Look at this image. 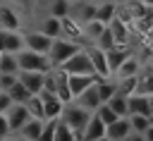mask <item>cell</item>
I'll use <instances>...</instances> for the list:
<instances>
[{
	"instance_id": "obj_1",
	"label": "cell",
	"mask_w": 153,
	"mask_h": 141,
	"mask_svg": "<svg viewBox=\"0 0 153 141\" xmlns=\"http://www.w3.org/2000/svg\"><path fill=\"white\" fill-rule=\"evenodd\" d=\"M88 117H91V112H88L86 108L76 105L74 100L65 103V108H62V112H60V119H62V122H65V124L76 134V139H81V131H84V127H86Z\"/></svg>"
},
{
	"instance_id": "obj_2",
	"label": "cell",
	"mask_w": 153,
	"mask_h": 141,
	"mask_svg": "<svg viewBox=\"0 0 153 141\" xmlns=\"http://www.w3.org/2000/svg\"><path fill=\"white\" fill-rule=\"evenodd\" d=\"M17 55V65H19V69H29V72H41V74H45V72H50L55 65L50 62V57L48 55H43V53H33V50H29V48H22L19 53H14Z\"/></svg>"
},
{
	"instance_id": "obj_3",
	"label": "cell",
	"mask_w": 153,
	"mask_h": 141,
	"mask_svg": "<svg viewBox=\"0 0 153 141\" xmlns=\"http://www.w3.org/2000/svg\"><path fill=\"white\" fill-rule=\"evenodd\" d=\"M76 50H81V45H79L76 41H69V38L57 36V38H53V45H50V50H48V57H50V62L57 67V65H62L67 57H72Z\"/></svg>"
},
{
	"instance_id": "obj_4",
	"label": "cell",
	"mask_w": 153,
	"mask_h": 141,
	"mask_svg": "<svg viewBox=\"0 0 153 141\" xmlns=\"http://www.w3.org/2000/svg\"><path fill=\"white\" fill-rule=\"evenodd\" d=\"M65 74H93V67H91V60L86 55V50H76L72 57H67L62 65H57Z\"/></svg>"
},
{
	"instance_id": "obj_5",
	"label": "cell",
	"mask_w": 153,
	"mask_h": 141,
	"mask_svg": "<svg viewBox=\"0 0 153 141\" xmlns=\"http://www.w3.org/2000/svg\"><path fill=\"white\" fill-rule=\"evenodd\" d=\"M86 55H88L91 67H93V74L98 79H110L112 76V72L108 67V60H105V50H100L98 45H91V48H86Z\"/></svg>"
},
{
	"instance_id": "obj_6",
	"label": "cell",
	"mask_w": 153,
	"mask_h": 141,
	"mask_svg": "<svg viewBox=\"0 0 153 141\" xmlns=\"http://www.w3.org/2000/svg\"><path fill=\"white\" fill-rule=\"evenodd\" d=\"M127 108H129V115H143V117L153 115L151 96H143V93H129L127 96Z\"/></svg>"
},
{
	"instance_id": "obj_7",
	"label": "cell",
	"mask_w": 153,
	"mask_h": 141,
	"mask_svg": "<svg viewBox=\"0 0 153 141\" xmlns=\"http://www.w3.org/2000/svg\"><path fill=\"white\" fill-rule=\"evenodd\" d=\"M38 98L43 103V119H60V112H62L65 103L55 93H50V91H41Z\"/></svg>"
},
{
	"instance_id": "obj_8",
	"label": "cell",
	"mask_w": 153,
	"mask_h": 141,
	"mask_svg": "<svg viewBox=\"0 0 153 141\" xmlns=\"http://www.w3.org/2000/svg\"><path fill=\"white\" fill-rule=\"evenodd\" d=\"M50 45H53V38L45 36L43 31H29V33H24V48H29V50H33V53L48 55Z\"/></svg>"
},
{
	"instance_id": "obj_9",
	"label": "cell",
	"mask_w": 153,
	"mask_h": 141,
	"mask_svg": "<svg viewBox=\"0 0 153 141\" xmlns=\"http://www.w3.org/2000/svg\"><path fill=\"white\" fill-rule=\"evenodd\" d=\"M5 117H7V124H10V129L17 134V129L31 117L29 115V110H26V105L24 103H12L7 110H5Z\"/></svg>"
},
{
	"instance_id": "obj_10",
	"label": "cell",
	"mask_w": 153,
	"mask_h": 141,
	"mask_svg": "<svg viewBox=\"0 0 153 141\" xmlns=\"http://www.w3.org/2000/svg\"><path fill=\"white\" fill-rule=\"evenodd\" d=\"M96 81H98L96 74H67V88H69V93H72V100H74L84 88H88V86L96 84Z\"/></svg>"
},
{
	"instance_id": "obj_11",
	"label": "cell",
	"mask_w": 153,
	"mask_h": 141,
	"mask_svg": "<svg viewBox=\"0 0 153 141\" xmlns=\"http://www.w3.org/2000/svg\"><path fill=\"white\" fill-rule=\"evenodd\" d=\"M129 131H131V127H129V119L127 117H117L115 122L105 124V136L110 141H124Z\"/></svg>"
},
{
	"instance_id": "obj_12",
	"label": "cell",
	"mask_w": 153,
	"mask_h": 141,
	"mask_svg": "<svg viewBox=\"0 0 153 141\" xmlns=\"http://www.w3.org/2000/svg\"><path fill=\"white\" fill-rule=\"evenodd\" d=\"M60 26H62V36H65V38L76 41V43L84 41V26H81V22L72 19V14L62 17V19H60Z\"/></svg>"
},
{
	"instance_id": "obj_13",
	"label": "cell",
	"mask_w": 153,
	"mask_h": 141,
	"mask_svg": "<svg viewBox=\"0 0 153 141\" xmlns=\"http://www.w3.org/2000/svg\"><path fill=\"white\" fill-rule=\"evenodd\" d=\"M100 136H105V124L98 119L96 112H91V117H88V122H86L79 141H96V139H100Z\"/></svg>"
},
{
	"instance_id": "obj_14",
	"label": "cell",
	"mask_w": 153,
	"mask_h": 141,
	"mask_svg": "<svg viewBox=\"0 0 153 141\" xmlns=\"http://www.w3.org/2000/svg\"><path fill=\"white\" fill-rule=\"evenodd\" d=\"M74 103L76 105H81V108H86L88 112H93L98 105H100V98H98V91H96V84H91L88 88H84L76 98H74Z\"/></svg>"
},
{
	"instance_id": "obj_15",
	"label": "cell",
	"mask_w": 153,
	"mask_h": 141,
	"mask_svg": "<svg viewBox=\"0 0 153 141\" xmlns=\"http://www.w3.org/2000/svg\"><path fill=\"white\" fill-rule=\"evenodd\" d=\"M41 131H43V119H41V117H29V119L17 129V134H19L22 139H29V141H36V139L41 136Z\"/></svg>"
},
{
	"instance_id": "obj_16",
	"label": "cell",
	"mask_w": 153,
	"mask_h": 141,
	"mask_svg": "<svg viewBox=\"0 0 153 141\" xmlns=\"http://www.w3.org/2000/svg\"><path fill=\"white\" fill-rule=\"evenodd\" d=\"M127 55H131V53H129V48H127V43H115L112 48H108V50H105V60H108L110 72H115V69H117V65H120Z\"/></svg>"
},
{
	"instance_id": "obj_17",
	"label": "cell",
	"mask_w": 153,
	"mask_h": 141,
	"mask_svg": "<svg viewBox=\"0 0 153 141\" xmlns=\"http://www.w3.org/2000/svg\"><path fill=\"white\" fill-rule=\"evenodd\" d=\"M19 24H22L19 14H17L10 5H0V29L14 31V29H19Z\"/></svg>"
},
{
	"instance_id": "obj_18",
	"label": "cell",
	"mask_w": 153,
	"mask_h": 141,
	"mask_svg": "<svg viewBox=\"0 0 153 141\" xmlns=\"http://www.w3.org/2000/svg\"><path fill=\"white\" fill-rule=\"evenodd\" d=\"M108 29H110V33H112V38H115V43H129V26L122 22V19H117V17H112L110 22H108Z\"/></svg>"
},
{
	"instance_id": "obj_19",
	"label": "cell",
	"mask_w": 153,
	"mask_h": 141,
	"mask_svg": "<svg viewBox=\"0 0 153 141\" xmlns=\"http://www.w3.org/2000/svg\"><path fill=\"white\" fill-rule=\"evenodd\" d=\"M141 69V62L134 57V55H127L120 65H117V69L112 72V74H117V79H122V76H131V74H136Z\"/></svg>"
},
{
	"instance_id": "obj_20",
	"label": "cell",
	"mask_w": 153,
	"mask_h": 141,
	"mask_svg": "<svg viewBox=\"0 0 153 141\" xmlns=\"http://www.w3.org/2000/svg\"><path fill=\"white\" fill-rule=\"evenodd\" d=\"M24 48V33L19 29L5 31V53H19Z\"/></svg>"
},
{
	"instance_id": "obj_21",
	"label": "cell",
	"mask_w": 153,
	"mask_h": 141,
	"mask_svg": "<svg viewBox=\"0 0 153 141\" xmlns=\"http://www.w3.org/2000/svg\"><path fill=\"white\" fill-rule=\"evenodd\" d=\"M115 10H117V2L112 0H108V2H100V5H96V10H93V19H98V22H103V24H108L112 17H115Z\"/></svg>"
},
{
	"instance_id": "obj_22",
	"label": "cell",
	"mask_w": 153,
	"mask_h": 141,
	"mask_svg": "<svg viewBox=\"0 0 153 141\" xmlns=\"http://www.w3.org/2000/svg\"><path fill=\"white\" fill-rule=\"evenodd\" d=\"M129 119V127L134 134H148L151 131V117H143V115H127Z\"/></svg>"
},
{
	"instance_id": "obj_23",
	"label": "cell",
	"mask_w": 153,
	"mask_h": 141,
	"mask_svg": "<svg viewBox=\"0 0 153 141\" xmlns=\"http://www.w3.org/2000/svg\"><path fill=\"white\" fill-rule=\"evenodd\" d=\"M48 12H50V17L62 19V17L72 14V5H69V0H48Z\"/></svg>"
},
{
	"instance_id": "obj_24",
	"label": "cell",
	"mask_w": 153,
	"mask_h": 141,
	"mask_svg": "<svg viewBox=\"0 0 153 141\" xmlns=\"http://www.w3.org/2000/svg\"><path fill=\"white\" fill-rule=\"evenodd\" d=\"M105 103H108V105H110V108H112L120 117H127V115H129V108H127V96H122V93H117V91H115V93H112Z\"/></svg>"
},
{
	"instance_id": "obj_25",
	"label": "cell",
	"mask_w": 153,
	"mask_h": 141,
	"mask_svg": "<svg viewBox=\"0 0 153 141\" xmlns=\"http://www.w3.org/2000/svg\"><path fill=\"white\" fill-rule=\"evenodd\" d=\"M41 31H43L45 36H50V38H57V36H62V26H60V19L48 14V17L43 19V24H41Z\"/></svg>"
},
{
	"instance_id": "obj_26",
	"label": "cell",
	"mask_w": 153,
	"mask_h": 141,
	"mask_svg": "<svg viewBox=\"0 0 153 141\" xmlns=\"http://www.w3.org/2000/svg\"><path fill=\"white\" fill-rule=\"evenodd\" d=\"M81 26H84V38H88V41H93V43H96V38L100 36V31L105 29V24L98 22V19H93V17H91L88 22H84Z\"/></svg>"
},
{
	"instance_id": "obj_27",
	"label": "cell",
	"mask_w": 153,
	"mask_h": 141,
	"mask_svg": "<svg viewBox=\"0 0 153 141\" xmlns=\"http://www.w3.org/2000/svg\"><path fill=\"white\" fill-rule=\"evenodd\" d=\"M5 93L10 96V100H12V103H26V100H29V96H31V93L19 84V81H14L10 88H5Z\"/></svg>"
},
{
	"instance_id": "obj_28",
	"label": "cell",
	"mask_w": 153,
	"mask_h": 141,
	"mask_svg": "<svg viewBox=\"0 0 153 141\" xmlns=\"http://www.w3.org/2000/svg\"><path fill=\"white\" fill-rule=\"evenodd\" d=\"M0 72H5V74H17L19 72L14 53H0Z\"/></svg>"
},
{
	"instance_id": "obj_29",
	"label": "cell",
	"mask_w": 153,
	"mask_h": 141,
	"mask_svg": "<svg viewBox=\"0 0 153 141\" xmlns=\"http://www.w3.org/2000/svg\"><path fill=\"white\" fill-rule=\"evenodd\" d=\"M53 141H79V139H76V134H74L62 119H57V124H55V134H53Z\"/></svg>"
},
{
	"instance_id": "obj_30",
	"label": "cell",
	"mask_w": 153,
	"mask_h": 141,
	"mask_svg": "<svg viewBox=\"0 0 153 141\" xmlns=\"http://www.w3.org/2000/svg\"><path fill=\"white\" fill-rule=\"evenodd\" d=\"M93 112L98 115V119H100L103 124H110V122H115V119L120 117V115H117V112H115V110H112V108H110L108 103H100V105H98V108H96Z\"/></svg>"
},
{
	"instance_id": "obj_31",
	"label": "cell",
	"mask_w": 153,
	"mask_h": 141,
	"mask_svg": "<svg viewBox=\"0 0 153 141\" xmlns=\"http://www.w3.org/2000/svg\"><path fill=\"white\" fill-rule=\"evenodd\" d=\"M24 105H26V110H29L31 117H41V119H43V103H41L38 96H29V100H26Z\"/></svg>"
},
{
	"instance_id": "obj_32",
	"label": "cell",
	"mask_w": 153,
	"mask_h": 141,
	"mask_svg": "<svg viewBox=\"0 0 153 141\" xmlns=\"http://www.w3.org/2000/svg\"><path fill=\"white\" fill-rule=\"evenodd\" d=\"M76 10H79V19H76V22H81V24H84V22H88V19L93 17V10H96V5L79 2V5H76Z\"/></svg>"
},
{
	"instance_id": "obj_33",
	"label": "cell",
	"mask_w": 153,
	"mask_h": 141,
	"mask_svg": "<svg viewBox=\"0 0 153 141\" xmlns=\"http://www.w3.org/2000/svg\"><path fill=\"white\" fill-rule=\"evenodd\" d=\"M14 81H17V74H5V72H0V88H2V91L10 88Z\"/></svg>"
},
{
	"instance_id": "obj_34",
	"label": "cell",
	"mask_w": 153,
	"mask_h": 141,
	"mask_svg": "<svg viewBox=\"0 0 153 141\" xmlns=\"http://www.w3.org/2000/svg\"><path fill=\"white\" fill-rule=\"evenodd\" d=\"M10 134H12V129L7 124V117H5V112H0V139H7Z\"/></svg>"
},
{
	"instance_id": "obj_35",
	"label": "cell",
	"mask_w": 153,
	"mask_h": 141,
	"mask_svg": "<svg viewBox=\"0 0 153 141\" xmlns=\"http://www.w3.org/2000/svg\"><path fill=\"white\" fill-rule=\"evenodd\" d=\"M12 105V100H10V96L5 93V91H0V112H5L7 108Z\"/></svg>"
},
{
	"instance_id": "obj_36",
	"label": "cell",
	"mask_w": 153,
	"mask_h": 141,
	"mask_svg": "<svg viewBox=\"0 0 153 141\" xmlns=\"http://www.w3.org/2000/svg\"><path fill=\"white\" fill-rule=\"evenodd\" d=\"M124 141H146V136H143V134H134V131H131V136L127 134V139H124Z\"/></svg>"
},
{
	"instance_id": "obj_37",
	"label": "cell",
	"mask_w": 153,
	"mask_h": 141,
	"mask_svg": "<svg viewBox=\"0 0 153 141\" xmlns=\"http://www.w3.org/2000/svg\"><path fill=\"white\" fill-rule=\"evenodd\" d=\"M0 53H5V29H0Z\"/></svg>"
},
{
	"instance_id": "obj_38",
	"label": "cell",
	"mask_w": 153,
	"mask_h": 141,
	"mask_svg": "<svg viewBox=\"0 0 153 141\" xmlns=\"http://www.w3.org/2000/svg\"><path fill=\"white\" fill-rule=\"evenodd\" d=\"M17 141H29V139H22V136H19V139H17Z\"/></svg>"
},
{
	"instance_id": "obj_39",
	"label": "cell",
	"mask_w": 153,
	"mask_h": 141,
	"mask_svg": "<svg viewBox=\"0 0 153 141\" xmlns=\"http://www.w3.org/2000/svg\"><path fill=\"white\" fill-rule=\"evenodd\" d=\"M115 2H129V0H115Z\"/></svg>"
},
{
	"instance_id": "obj_40",
	"label": "cell",
	"mask_w": 153,
	"mask_h": 141,
	"mask_svg": "<svg viewBox=\"0 0 153 141\" xmlns=\"http://www.w3.org/2000/svg\"><path fill=\"white\" fill-rule=\"evenodd\" d=\"M69 2H76V0H69Z\"/></svg>"
},
{
	"instance_id": "obj_41",
	"label": "cell",
	"mask_w": 153,
	"mask_h": 141,
	"mask_svg": "<svg viewBox=\"0 0 153 141\" xmlns=\"http://www.w3.org/2000/svg\"><path fill=\"white\" fill-rule=\"evenodd\" d=\"M0 141H5V139H0Z\"/></svg>"
},
{
	"instance_id": "obj_42",
	"label": "cell",
	"mask_w": 153,
	"mask_h": 141,
	"mask_svg": "<svg viewBox=\"0 0 153 141\" xmlns=\"http://www.w3.org/2000/svg\"><path fill=\"white\" fill-rule=\"evenodd\" d=\"M0 91H2V88H0Z\"/></svg>"
}]
</instances>
